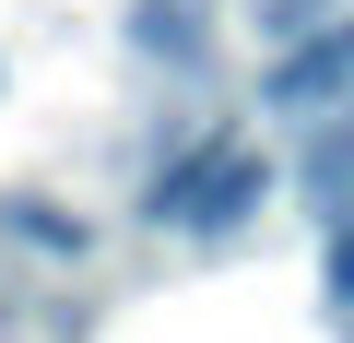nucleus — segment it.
<instances>
[{
  "instance_id": "f257e3e1",
  "label": "nucleus",
  "mask_w": 354,
  "mask_h": 343,
  "mask_svg": "<svg viewBox=\"0 0 354 343\" xmlns=\"http://www.w3.org/2000/svg\"><path fill=\"white\" fill-rule=\"evenodd\" d=\"M260 190H272V154L260 142H201L189 166H165L153 178V225H189V237H225V225H248L260 213Z\"/></svg>"
},
{
  "instance_id": "f03ea898",
  "label": "nucleus",
  "mask_w": 354,
  "mask_h": 343,
  "mask_svg": "<svg viewBox=\"0 0 354 343\" xmlns=\"http://www.w3.org/2000/svg\"><path fill=\"white\" fill-rule=\"evenodd\" d=\"M342 83H354V12H342V24H319L307 48H283V60L260 71V95H272L283 118H295V107H330Z\"/></svg>"
},
{
  "instance_id": "7ed1b4c3",
  "label": "nucleus",
  "mask_w": 354,
  "mask_h": 343,
  "mask_svg": "<svg viewBox=\"0 0 354 343\" xmlns=\"http://www.w3.org/2000/svg\"><path fill=\"white\" fill-rule=\"evenodd\" d=\"M130 48H142V60H177V71H201V12H189V0H142V12H130Z\"/></svg>"
},
{
  "instance_id": "20e7f679",
  "label": "nucleus",
  "mask_w": 354,
  "mask_h": 343,
  "mask_svg": "<svg viewBox=\"0 0 354 343\" xmlns=\"http://www.w3.org/2000/svg\"><path fill=\"white\" fill-rule=\"evenodd\" d=\"M248 24H260L272 48H307L319 24H342V0H248Z\"/></svg>"
},
{
  "instance_id": "39448f33",
  "label": "nucleus",
  "mask_w": 354,
  "mask_h": 343,
  "mask_svg": "<svg viewBox=\"0 0 354 343\" xmlns=\"http://www.w3.org/2000/svg\"><path fill=\"white\" fill-rule=\"evenodd\" d=\"M319 202H330V213L354 202V130H330V142H319Z\"/></svg>"
},
{
  "instance_id": "423d86ee",
  "label": "nucleus",
  "mask_w": 354,
  "mask_h": 343,
  "mask_svg": "<svg viewBox=\"0 0 354 343\" xmlns=\"http://www.w3.org/2000/svg\"><path fill=\"white\" fill-rule=\"evenodd\" d=\"M330 308H342V343H354V225H330Z\"/></svg>"
}]
</instances>
